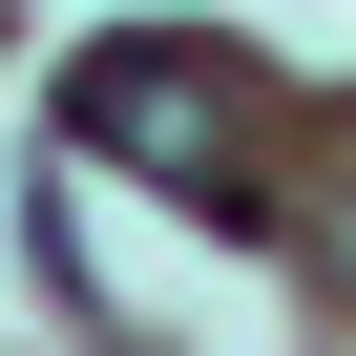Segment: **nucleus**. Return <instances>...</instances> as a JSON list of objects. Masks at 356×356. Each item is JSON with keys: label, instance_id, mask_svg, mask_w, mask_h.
<instances>
[]
</instances>
